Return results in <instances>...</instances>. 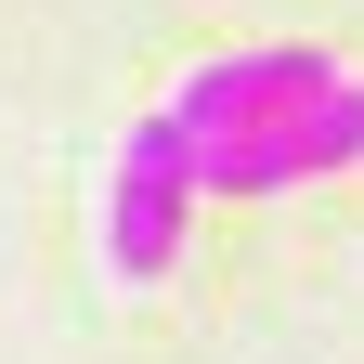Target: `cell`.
Here are the masks:
<instances>
[{
  "label": "cell",
  "instance_id": "obj_1",
  "mask_svg": "<svg viewBox=\"0 0 364 364\" xmlns=\"http://www.w3.org/2000/svg\"><path fill=\"white\" fill-rule=\"evenodd\" d=\"M182 235H196V144H182V117L156 105L117 144V169H105V273L117 287H156L182 260Z\"/></svg>",
  "mask_w": 364,
  "mask_h": 364
},
{
  "label": "cell",
  "instance_id": "obj_2",
  "mask_svg": "<svg viewBox=\"0 0 364 364\" xmlns=\"http://www.w3.org/2000/svg\"><path fill=\"white\" fill-rule=\"evenodd\" d=\"M326 169H364V78H326L312 105L208 144L196 156V196H287V182H326Z\"/></svg>",
  "mask_w": 364,
  "mask_h": 364
},
{
  "label": "cell",
  "instance_id": "obj_3",
  "mask_svg": "<svg viewBox=\"0 0 364 364\" xmlns=\"http://www.w3.org/2000/svg\"><path fill=\"white\" fill-rule=\"evenodd\" d=\"M338 78V53H312V39H260V53H221V65H196L169 91V117H182V144H235V130H260V117H287V105H312V91Z\"/></svg>",
  "mask_w": 364,
  "mask_h": 364
}]
</instances>
